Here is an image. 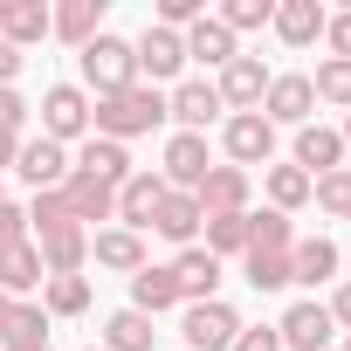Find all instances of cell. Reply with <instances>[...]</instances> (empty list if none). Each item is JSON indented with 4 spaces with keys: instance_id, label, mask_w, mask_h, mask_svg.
Masks as SVG:
<instances>
[{
    "instance_id": "obj_8",
    "label": "cell",
    "mask_w": 351,
    "mask_h": 351,
    "mask_svg": "<svg viewBox=\"0 0 351 351\" xmlns=\"http://www.w3.org/2000/svg\"><path fill=\"white\" fill-rule=\"evenodd\" d=\"M207 172H214V165H207V138H200V131H172V138H165V165H158V180H165L172 193H193Z\"/></svg>"
},
{
    "instance_id": "obj_16",
    "label": "cell",
    "mask_w": 351,
    "mask_h": 351,
    "mask_svg": "<svg viewBox=\"0 0 351 351\" xmlns=\"http://www.w3.org/2000/svg\"><path fill=\"white\" fill-rule=\"evenodd\" d=\"M310 110H317V90H310V76H269V97H262V117L269 124H310Z\"/></svg>"
},
{
    "instance_id": "obj_10",
    "label": "cell",
    "mask_w": 351,
    "mask_h": 351,
    "mask_svg": "<svg viewBox=\"0 0 351 351\" xmlns=\"http://www.w3.org/2000/svg\"><path fill=\"white\" fill-rule=\"evenodd\" d=\"M248 193H255V180L241 165H214L207 180L193 186V200H200V221H221V214H248Z\"/></svg>"
},
{
    "instance_id": "obj_5",
    "label": "cell",
    "mask_w": 351,
    "mask_h": 351,
    "mask_svg": "<svg viewBox=\"0 0 351 351\" xmlns=\"http://www.w3.org/2000/svg\"><path fill=\"white\" fill-rule=\"evenodd\" d=\"M42 138H56V145L90 138V90H76V83L42 90Z\"/></svg>"
},
{
    "instance_id": "obj_39",
    "label": "cell",
    "mask_w": 351,
    "mask_h": 351,
    "mask_svg": "<svg viewBox=\"0 0 351 351\" xmlns=\"http://www.w3.org/2000/svg\"><path fill=\"white\" fill-rule=\"evenodd\" d=\"M324 42H330V56H337V62H351V8L324 21Z\"/></svg>"
},
{
    "instance_id": "obj_44",
    "label": "cell",
    "mask_w": 351,
    "mask_h": 351,
    "mask_svg": "<svg viewBox=\"0 0 351 351\" xmlns=\"http://www.w3.org/2000/svg\"><path fill=\"white\" fill-rule=\"evenodd\" d=\"M8 324H14V296H0V344H8Z\"/></svg>"
},
{
    "instance_id": "obj_2",
    "label": "cell",
    "mask_w": 351,
    "mask_h": 351,
    "mask_svg": "<svg viewBox=\"0 0 351 351\" xmlns=\"http://www.w3.org/2000/svg\"><path fill=\"white\" fill-rule=\"evenodd\" d=\"M289 248H296V228L289 214H248V248H241V269L255 289H289Z\"/></svg>"
},
{
    "instance_id": "obj_26",
    "label": "cell",
    "mask_w": 351,
    "mask_h": 351,
    "mask_svg": "<svg viewBox=\"0 0 351 351\" xmlns=\"http://www.w3.org/2000/svg\"><path fill=\"white\" fill-rule=\"evenodd\" d=\"M180 42H186V62H207V69H228V62L241 56V49H234V35H228L214 14H207V21H193Z\"/></svg>"
},
{
    "instance_id": "obj_42",
    "label": "cell",
    "mask_w": 351,
    "mask_h": 351,
    "mask_svg": "<svg viewBox=\"0 0 351 351\" xmlns=\"http://www.w3.org/2000/svg\"><path fill=\"white\" fill-rule=\"evenodd\" d=\"M14 76H21V49L0 42V90H14Z\"/></svg>"
},
{
    "instance_id": "obj_28",
    "label": "cell",
    "mask_w": 351,
    "mask_h": 351,
    "mask_svg": "<svg viewBox=\"0 0 351 351\" xmlns=\"http://www.w3.org/2000/svg\"><path fill=\"white\" fill-rule=\"evenodd\" d=\"M180 303V282H172V269H138L131 276V310H145V317H158V310H172Z\"/></svg>"
},
{
    "instance_id": "obj_35",
    "label": "cell",
    "mask_w": 351,
    "mask_h": 351,
    "mask_svg": "<svg viewBox=\"0 0 351 351\" xmlns=\"http://www.w3.org/2000/svg\"><path fill=\"white\" fill-rule=\"evenodd\" d=\"M228 35H248V28H269L276 21V0H228V8L214 14Z\"/></svg>"
},
{
    "instance_id": "obj_7",
    "label": "cell",
    "mask_w": 351,
    "mask_h": 351,
    "mask_svg": "<svg viewBox=\"0 0 351 351\" xmlns=\"http://www.w3.org/2000/svg\"><path fill=\"white\" fill-rule=\"evenodd\" d=\"M186 351H234V337H241V317L214 296V303H186Z\"/></svg>"
},
{
    "instance_id": "obj_17",
    "label": "cell",
    "mask_w": 351,
    "mask_h": 351,
    "mask_svg": "<svg viewBox=\"0 0 351 351\" xmlns=\"http://www.w3.org/2000/svg\"><path fill=\"white\" fill-rule=\"evenodd\" d=\"M42 282H49V269H42L35 234H28V241H14V248H0V296L28 303V289H42Z\"/></svg>"
},
{
    "instance_id": "obj_41",
    "label": "cell",
    "mask_w": 351,
    "mask_h": 351,
    "mask_svg": "<svg viewBox=\"0 0 351 351\" xmlns=\"http://www.w3.org/2000/svg\"><path fill=\"white\" fill-rule=\"evenodd\" d=\"M324 310H330V324H344V330H351V282H337V296H330Z\"/></svg>"
},
{
    "instance_id": "obj_1",
    "label": "cell",
    "mask_w": 351,
    "mask_h": 351,
    "mask_svg": "<svg viewBox=\"0 0 351 351\" xmlns=\"http://www.w3.org/2000/svg\"><path fill=\"white\" fill-rule=\"evenodd\" d=\"M158 124H165V97L152 83H131V90L90 104V138H110V145H131V138H145Z\"/></svg>"
},
{
    "instance_id": "obj_48",
    "label": "cell",
    "mask_w": 351,
    "mask_h": 351,
    "mask_svg": "<svg viewBox=\"0 0 351 351\" xmlns=\"http://www.w3.org/2000/svg\"><path fill=\"white\" fill-rule=\"evenodd\" d=\"M0 200H8V193H0Z\"/></svg>"
},
{
    "instance_id": "obj_38",
    "label": "cell",
    "mask_w": 351,
    "mask_h": 351,
    "mask_svg": "<svg viewBox=\"0 0 351 351\" xmlns=\"http://www.w3.org/2000/svg\"><path fill=\"white\" fill-rule=\"evenodd\" d=\"M0 131H14V138L28 131V97L21 90H0Z\"/></svg>"
},
{
    "instance_id": "obj_11",
    "label": "cell",
    "mask_w": 351,
    "mask_h": 351,
    "mask_svg": "<svg viewBox=\"0 0 351 351\" xmlns=\"http://www.w3.org/2000/svg\"><path fill=\"white\" fill-rule=\"evenodd\" d=\"M276 337H282V351H330V337H337V324H330V310L324 303H289L282 310V324H276Z\"/></svg>"
},
{
    "instance_id": "obj_43",
    "label": "cell",
    "mask_w": 351,
    "mask_h": 351,
    "mask_svg": "<svg viewBox=\"0 0 351 351\" xmlns=\"http://www.w3.org/2000/svg\"><path fill=\"white\" fill-rule=\"evenodd\" d=\"M14 152H21V138H14V131H0V172H14Z\"/></svg>"
},
{
    "instance_id": "obj_20",
    "label": "cell",
    "mask_w": 351,
    "mask_h": 351,
    "mask_svg": "<svg viewBox=\"0 0 351 351\" xmlns=\"http://www.w3.org/2000/svg\"><path fill=\"white\" fill-rule=\"evenodd\" d=\"M49 35H62L69 49H90L104 35V0H62V8H49Z\"/></svg>"
},
{
    "instance_id": "obj_49",
    "label": "cell",
    "mask_w": 351,
    "mask_h": 351,
    "mask_svg": "<svg viewBox=\"0 0 351 351\" xmlns=\"http://www.w3.org/2000/svg\"><path fill=\"white\" fill-rule=\"evenodd\" d=\"M330 351H337V344H330Z\"/></svg>"
},
{
    "instance_id": "obj_34",
    "label": "cell",
    "mask_w": 351,
    "mask_h": 351,
    "mask_svg": "<svg viewBox=\"0 0 351 351\" xmlns=\"http://www.w3.org/2000/svg\"><path fill=\"white\" fill-rule=\"evenodd\" d=\"M310 90H317L324 104H337V110H351V62H337V56H324V62H317V76H310Z\"/></svg>"
},
{
    "instance_id": "obj_9",
    "label": "cell",
    "mask_w": 351,
    "mask_h": 351,
    "mask_svg": "<svg viewBox=\"0 0 351 351\" xmlns=\"http://www.w3.org/2000/svg\"><path fill=\"white\" fill-rule=\"evenodd\" d=\"M131 56H138V83L152 76V90H158V83H172V76L186 69V42L172 35V28H158V21H152V28L131 42Z\"/></svg>"
},
{
    "instance_id": "obj_4",
    "label": "cell",
    "mask_w": 351,
    "mask_h": 351,
    "mask_svg": "<svg viewBox=\"0 0 351 351\" xmlns=\"http://www.w3.org/2000/svg\"><path fill=\"white\" fill-rule=\"evenodd\" d=\"M221 152H228V165H269L276 158V124L262 117V110H234L228 124H221Z\"/></svg>"
},
{
    "instance_id": "obj_31",
    "label": "cell",
    "mask_w": 351,
    "mask_h": 351,
    "mask_svg": "<svg viewBox=\"0 0 351 351\" xmlns=\"http://www.w3.org/2000/svg\"><path fill=\"white\" fill-rule=\"evenodd\" d=\"M8 351H56V344H49V310H42V303H14Z\"/></svg>"
},
{
    "instance_id": "obj_18",
    "label": "cell",
    "mask_w": 351,
    "mask_h": 351,
    "mask_svg": "<svg viewBox=\"0 0 351 351\" xmlns=\"http://www.w3.org/2000/svg\"><path fill=\"white\" fill-rule=\"evenodd\" d=\"M165 117L180 124V131H200V138H207V124L221 117V90H214V83H180V90L165 97Z\"/></svg>"
},
{
    "instance_id": "obj_15",
    "label": "cell",
    "mask_w": 351,
    "mask_h": 351,
    "mask_svg": "<svg viewBox=\"0 0 351 351\" xmlns=\"http://www.w3.org/2000/svg\"><path fill=\"white\" fill-rule=\"evenodd\" d=\"M165 269H172V282H180V303H214V289H221V262H214L200 241H193V248H180Z\"/></svg>"
},
{
    "instance_id": "obj_22",
    "label": "cell",
    "mask_w": 351,
    "mask_h": 351,
    "mask_svg": "<svg viewBox=\"0 0 351 351\" xmlns=\"http://www.w3.org/2000/svg\"><path fill=\"white\" fill-rule=\"evenodd\" d=\"M324 21H330V8H324V0H282L269 28H276L289 49H310V42L324 35Z\"/></svg>"
},
{
    "instance_id": "obj_24",
    "label": "cell",
    "mask_w": 351,
    "mask_h": 351,
    "mask_svg": "<svg viewBox=\"0 0 351 351\" xmlns=\"http://www.w3.org/2000/svg\"><path fill=\"white\" fill-rule=\"evenodd\" d=\"M152 234H165L172 248H193V234H200V200H193V193H165L158 214H152Z\"/></svg>"
},
{
    "instance_id": "obj_32",
    "label": "cell",
    "mask_w": 351,
    "mask_h": 351,
    "mask_svg": "<svg viewBox=\"0 0 351 351\" xmlns=\"http://www.w3.org/2000/svg\"><path fill=\"white\" fill-rule=\"evenodd\" d=\"M310 186H317L310 172H296V165H269V207H276V214H296V207L310 200Z\"/></svg>"
},
{
    "instance_id": "obj_12",
    "label": "cell",
    "mask_w": 351,
    "mask_h": 351,
    "mask_svg": "<svg viewBox=\"0 0 351 351\" xmlns=\"http://www.w3.org/2000/svg\"><path fill=\"white\" fill-rule=\"evenodd\" d=\"M14 172L35 186V193H56L62 180H69V152L56 145V138H21V152H14Z\"/></svg>"
},
{
    "instance_id": "obj_36",
    "label": "cell",
    "mask_w": 351,
    "mask_h": 351,
    "mask_svg": "<svg viewBox=\"0 0 351 351\" xmlns=\"http://www.w3.org/2000/svg\"><path fill=\"white\" fill-rule=\"evenodd\" d=\"M310 200H317L324 214H337V221H351V165H344V172H324V180L310 186Z\"/></svg>"
},
{
    "instance_id": "obj_21",
    "label": "cell",
    "mask_w": 351,
    "mask_h": 351,
    "mask_svg": "<svg viewBox=\"0 0 351 351\" xmlns=\"http://www.w3.org/2000/svg\"><path fill=\"white\" fill-rule=\"evenodd\" d=\"M90 255H97V269L138 276V269H145V234H131V228H97V234H90Z\"/></svg>"
},
{
    "instance_id": "obj_40",
    "label": "cell",
    "mask_w": 351,
    "mask_h": 351,
    "mask_svg": "<svg viewBox=\"0 0 351 351\" xmlns=\"http://www.w3.org/2000/svg\"><path fill=\"white\" fill-rule=\"evenodd\" d=\"M234 351H282V337H276V324H241V337H234Z\"/></svg>"
},
{
    "instance_id": "obj_47",
    "label": "cell",
    "mask_w": 351,
    "mask_h": 351,
    "mask_svg": "<svg viewBox=\"0 0 351 351\" xmlns=\"http://www.w3.org/2000/svg\"><path fill=\"white\" fill-rule=\"evenodd\" d=\"M90 351H104V344H90Z\"/></svg>"
},
{
    "instance_id": "obj_3",
    "label": "cell",
    "mask_w": 351,
    "mask_h": 351,
    "mask_svg": "<svg viewBox=\"0 0 351 351\" xmlns=\"http://www.w3.org/2000/svg\"><path fill=\"white\" fill-rule=\"evenodd\" d=\"M76 69H83V83H90L97 97H117V90L138 83V56H131L124 35H97L90 49H76Z\"/></svg>"
},
{
    "instance_id": "obj_23",
    "label": "cell",
    "mask_w": 351,
    "mask_h": 351,
    "mask_svg": "<svg viewBox=\"0 0 351 351\" xmlns=\"http://www.w3.org/2000/svg\"><path fill=\"white\" fill-rule=\"evenodd\" d=\"M49 35V0H0V42L8 49H28Z\"/></svg>"
},
{
    "instance_id": "obj_29",
    "label": "cell",
    "mask_w": 351,
    "mask_h": 351,
    "mask_svg": "<svg viewBox=\"0 0 351 351\" xmlns=\"http://www.w3.org/2000/svg\"><path fill=\"white\" fill-rule=\"evenodd\" d=\"M42 310L49 317H83L90 310V276H49L42 282Z\"/></svg>"
},
{
    "instance_id": "obj_6",
    "label": "cell",
    "mask_w": 351,
    "mask_h": 351,
    "mask_svg": "<svg viewBox=\"0 0 351 351\" xmlns=\"http://www.w3.org/2000/svg\"><path fill=\"white\" fill-rule=\"evenodd\" d=\"M56 200H62V214H69L76 228H90V221H117V186L90 180V172H76V165H69V180L56 186Z\"/></svg>"
},
{
    "instance_id": "obj_30",
    "label": "cell",
    "mask_w": 351,
    "mask_h": 351,
    "mask_svg": "<svg viewBox=\"0 0 351 351\" xmlns=\"http://www.w3.org/2000/svg\"><path fill=\"white\" fill-rule=\"evenodd\" d=\"M152 317L145 310H117L110 324H104V351H152Z\"/></svg>"
},
{
    "instance_id": "obj_46",
    "label": "cell",
    "mask_w": 351,
    "mask_h": 351,
    "mask_svg": "<svg viewBox=\"0 0 351 351\" xmlns=\"http://www.w3.org/2000/svg\"><path fill=\"white\" fill-rule=\"evenodd\" d=\"M344 351H351V337H344Z\"/></svg>"
},
{
    "instance_id": "obj_33",
    "label": "cell",
    "mask_w": 351,
    "mask_h": 351,
    "mask_svg": "<svg viewBox=\"0 0 351 351\" xmlns=\"http://www.w3.org/2000/svg\"><path fill=\"white\" fill-rule=\"evenodd\" d=\"M200 228H207V255H214V262L248 248V214H221V221H200Z\"/></svg>"
},
{
    "instance_id": "obj_25",
    "label": "cell",
    "mask_w": 351,
    "mask_h": 351,
    "mask_svg": "<svg viewBox=\"0 0 351 351\" xmlns=\"http://www.w3.org/2000/svg\"><path fill=\"white\" fill-rule=\"evenodd\" d=\"M69 165H76V172H90V180H104V186H124L131 172H138V165H131V152H124V145H110V138H90Z\"/></svg>"
},
{
    "instance_id": "obj_19",
    "label": "cell",
    "mask_w": 351,
    "mask_h": 351,
    "mask_svg": "<svg viewBox=\"0 0 351 351\" xmlns=\"http://www.w3.org/2000/svg\"><path fill=\"white\" fill-rule=\"evenodd\" d=\"M296 172H310V180L344 172V138H337L330 124H303V131H296Z\"/></svg>"
},
{
    "instance_id": "obj_14",
    "label": "cell",
    "mask_w": 351,
    "mask_h": 351,
    "mask_svg": "<svg viewBox=\"0 0 351 351\" xmlns=\"http://www.w3.org/2000/svg\"><path fill=\"white\" fill-rule=\"evenodd\" d=\"M165 193H172V186L158 180V172H131V180L117 186V228H131V234H145Z\"/></svg>"
},
{
    "instance_id": "obj_37",
    "label": "cell",
    "mask_w": 351,
    "mask_h": 351,
    "mask_svg": "<svg viewBox=\"0 0 351 351\" xmlns=\"http://www.w3.org/2000/svg\"><path fill=\"white\" fill-rule=\"evenodd\" d=\"M14 241H28V207L0 200V248H14Z\"/></svg>"
},
{
    "instance_id": "obj_13",
    "label": "cell",
    "mask_w": 351,
    "mask_h": 351,
    "mask_svg": "<svg viewBox=\"0 0 351 351\" xmlns=\"http://www.w3.org/2000/svg\"><path fill=\"white\" fill-rule=\"evenodd\" d=\"M221 110H262V97H269V69H262V56H234L228 69H221Z\"/></svg>"
},
{
    "instance_id": "obj_45",
    "label": "cell",
    "mask_w": 351,
    "mask_h": 351,
    "mask_svg": "<svg viewBox=\"0 0 351 351\" xmlns=\"http://www.w3.org/2000/svg\"><path fill=\"white\" fill-rule=\"evenodd\" d=\"M337 138H344V152H351V117H344V131H337Z\"/></svg>"
},
{
    "instance_id": "obj_27",
    "label": "cell",
    "mask_w": 351,
    "mask_h": 351,
    "mask_svg": "<svg viewBox=\"0 0 351 351\" xmlns=\"http://www.w3.org/2000/svg\"><path fill=\"white\" fill-rule=\"evenodd\" d=\"M337 276V241H324V234H310V241H296L289 248V282H330Z\"/></svg>"
}]
</instances>
